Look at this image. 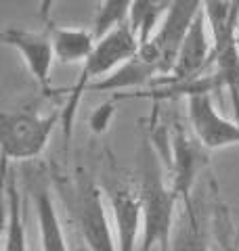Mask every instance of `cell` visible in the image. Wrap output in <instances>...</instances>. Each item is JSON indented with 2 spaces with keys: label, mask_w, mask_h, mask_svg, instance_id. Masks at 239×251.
<instances>
[{
  "label": "cell",
  "mask_w": 239,
  "mask_h": 251,
  "mask_svg": "<svg viewBox=\"0 0 239 251\" xmlns=\"http://www.w3.org/2000/svg\"><path fill=\"white\" fill-rule=\"evenodd\" d=\"M74 209H76L78 228L86 247L90 251H118L105 207H103L101 193L90 180L80 178L76 188Z\"/></svg>",
  "instance_id": "obj_5"
},
{
  "label": "cell",
  "mask_w": 239,
  "mask_h": 251,
  "mask_svg": "<svg viewBox=\"0 0 239 251\" xmlns=\"http://www.w3.org/2000/svg\"><path fill=\"white\" fill-rule=\"evenodd\" d=\"M116 115V100H107V103L99 105L97 109H92V113L89 117V126L94 134H103V132H107L111 120H114Z\"/></svg>",
  "instance_id": "obj_18"
},
{
  "label": "cell",
  "mask_w": 239,
  "mask_h": 251,
  "mask_svg": "<svg viewBox=\"0 0 239 251\" xmlns=\"http://www.w3.org/2000/svg\"><path fill=\"white\" fill-rule=\"evenodd\" d=\"M187 111H189L191 128L195 132V138L202 143L204 149L214 151V149L239 145V124L225 120L214 109L210 92L189 97Z\"/></svg>",
  "instance_id": "obj_6"
},
{
  "label": "cell",
  "mask_w": 239,
  "mask_h": 251,
  "mask_svg": "<svg viewBox=\"0 0 239 251\" xmlns=\"http://www.w3.org/2000/svg\"><path fill=\"white\" fill-rule=\"evenodd\" d=\"M2 42L13 46L26 61L30 74L42 86V90H49V77L55 59V49L49 29L44 31H30L23 27H6L2 29Z\"/></svg>",
  "instance_id": "obj_7"
},
{
  "label": "cell",
  "mask_w": 239,
  "mask_h": 251,
  "mask_svg": "<svg viewBox=\"0 0 239 251\" xmlns=\"http://www.w3.org/2000/svg\"><path fill=\"white\" fill-rule=\"evenodd\" d=\"M36 214L40 226V243L42 251H67L65 234L61 228V220L55 209V203L51 199V193L42 188L36 195Z\"/></svg>",
  "instance_id": "obj_14"
},
{
  "label": "cell",
  "mask_w": 239,
  "mask_h": 251,
  "mask_svg": "<svg viewBox=\"0 0 239 251\" xmlns=\"http://www.w3.org/2000/svg\"><path fill=\"white\" fill-rule=\"evenodd\" d=\"M63 117V109L40 115L34 109L2 113V155L4 161L34 159L46 149L53 128Z\"/></svg>",
  "instance_id": "obj_3"
},
{
  "label": "cell",
  "mask_w": 239,
  "mask_h": 251,
  "mask_svg": "<svg viewBox=\"0 0 239 251\" xmlns=\"http://www.w3.org/2000/svg\"><path fill=\"white\" fill-rule=\"evenodd\" d=\"M141 46L139 40L134 38L130 25H126L114 29L111 34H107L103 40H99L94 44V50L89 57V61L84 63L82 67V74H80L76 86L69 90L67 94V103L63 107V136L65 140L71 138V128H74V120H76V113H78V105H80V99L82 94L89 90V86L92 84L90 80H101L107 77L109 74H114L118 67H122L124 63H128L130 59H134L139 54Z\"/></svg>",
  "instance_id": "obj_1"
},
{
  "label": "cell",
  "mask_w": 239,
  "mask_h": 251,
  "mask_svg": "<svg viewBox=\"0 0 239 251\" xmlns=\"http://www.w3.org/2000/svg\"><path fill=\"white\" fill-rule=\"evenodd\" d=\"M130 9H132L130 0H107V2H101L97 9V15H94V21H92L94 40L99 42L114 29L126 25L130 17Z\"/></svg>",
  "instance_id": "obj_17"
},
{
  "label": "cell",
  "mask_w": 239,
  "mask_h": 251,
  "mask_svg": "<svg viewBox=\"0 0 239 251\" xmlns=\"http://www.w3.org/2000/svg\"><path fill=\"white\" fill-rule=\"evenodd\" d=\"M4 191H6V230H4L2 251H28L26 226H23V214H21V197L17 191L15 176L6 170V161H4Z\"/></svg>",
  "instance_id": "obj_13"
},
{
  "label": "cell",
  "mask_w": 239,
  "mask_h": 251,
  "mask_svg": "<svg viewBox=\"0 0 239 251\" xmlns=\"http://www.w3.org/2000/svg\"><path fill=\"white\" fill-rule=\"evenodd\" d=\"M204 9V2L197 0H177L170 2V9L166 13L162 25L157 27L155 36L139 50L145 61L153 63L159 69V75H170L174 63L179 59L180 46L185 42L191 25H193L199 11Z\"/></svg>",
  "instance_id": "obj_4"
},
{
  "label": "cell",
  "mask_w": 239,
  "mask_h": 251,
  "mask_svg": "<svg viewBox=\"0 0 239 251\" xmlns=\"http://www.w3.org/2000/svg\"><path fill=\"white\" fill-rule=\"evenodd\" d=\"M170 251H210L202 226L197 222L193 203H185V214L174 222L170 234Z\"/></svg>",
  "instance_id": "obj_16"
},
{
  "label": "cell",
  "mask_w": 239,
  "mask_h": 251,
  "mask_svg": "<svg viewBox=\"0 0 239 251\" xmlns=\"http://www.w3.org/2000/svg\"><path fill=\"white\" fill-rule=\"evenodd\" d=\"M49 34L53 40L55 49V59L61 63H86L94 50V40L92 31L86 29H76V27H55L49 23Z\"/></svg>",
  "instance_id": "obj_11"
},
{
  "label": "cell",
  "mask_w": 239,
  "mask_h": 251,
  "mask_svg": "<svg viewBox=\"0 0 239 251\" xmlns=\"http://www.w3.org/2000/svg\"><path fill=\"white\" fill-rule=\"evenodd\" d=\"M170 9V2H151V0H137L132 2L128 25L132 29L134 38L139 40V46L143 49L149 40L155 36V27L162 25L159 19L166 17V13Z\"/></svg>",
  "instance_id": "obj_15"
},
{
  "label": "cell",
  "mask_w": 239,
  "mask_h": 251,
  "mask_svg": "<svg viewBox=\"0 0 239 251\" xmlns=\"http://www.w3.org/2000/svg\"><path fill=\"white\" fill-rule=\"evenodd\" d=\"M111 209H114L118 251H139V232L143 230V203L141 195L130 188H116L109 193Z\"/></svg>",
  "instance_id": "obj_10"
},
{
  "label": "cell",
  "mask_w": 239,
  "mask_h": 251,
  "mask_svg": "<svg viewBox=\"0 0 239 251\" xmlns=\"http://www.w3.org/2000/svg\"><path fill=\"white\" fill-rule=\"evenodd\" d=\"M210 59H212V46H210V38H208V21H206V15L202 9L195 17L193 25H191L185 42L180 46L179 59L174 63V69L166 82H168V86L193 82V77L202 72V69H206Z\"/></svg>",
  "instance_id": "obj_9"
},
{
  "label": "cell",
  "mask_w": 239,
  "mask_h": 251,
  "mask_svg": "<svg viewBox=\"0 0 239 251\" xmlns=\"http://www.w3.org/2000/svg\"><path fill=\"white\" fill-rule=\"evenodd\" d=\"M208 163L202 143L197 138L187 136L180 128L174 130L172 138V193L182 203H191V188L197 174Z\"/></svg>",
  "instance_id": "obj_8"
},
{
  "label": "cell",
  "mask_w": 239,
  "mask_h": 251,
  "mask_svg": "<svg viewBox=\"0 0 239 251\" xmlns=\"http://www.w3.org/2000/svg\"><path fill=\"white\" fill-rule=\"evenodd\" d=\"M141 203H143V237L139 251H151L155 245L168 249L170 234L174 228V209L179 199L174 197L172 186L164 182L162 168L153 155H147L143 168V186H141Z\"/></svg>",
  "instance_id": "obj_2"
},
{
  "label": "cell",
  "mask_w": 239,
  "mask_h": 251,
  "mask_svg": "<svg viewBox=\"0 0 239 251\" xmlns=\"http://www.w3.org/2000/svg\"><path fill=\"white\" fill-rule=\"evenodd\" d=\"M155 75H159V69L137 54L128 63H124L122 67H118L114 74H109L107 77H103L99 82H92L89 86L90 92H105V90H122V88H139V86L147 84L149 80H153Z\"/></svg>",
  "instance_id": "obj_12"
}]
</instances>
